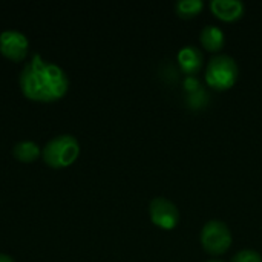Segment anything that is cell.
Wrapping results in <instances>:
<instances>
[{
    "instance_id": "cell-1",
    "label": "cell",
    "mask_w": 262,
    "mask_h": 262,
    "mask_svg": "<svg viewBox=\"0 0 262 262\" xmlns=\"http://www.w3.org/2000/svg\"><path fill=\"white\" fill-rule=\"evenodd\" d=\"M69 86L64 71L35 54L20 72V88L29 100L54 101L61 98Z\"/></svg>"
},
{
    "instance_id": "cell-2",
    "label": "cell",
    "mask_w": 262,
    "mask_h": 262,
    "mask_svg": "<svg viewBox=\"0 0 262 262\" xmlns=\"http://www.w3.org/2000/svg\"><path fill=\"white\" fill-rule=\"evenodd\" d=\"M238 75L239 69L236 61L227 54L213 55L206 68V83L216 91L230 89L236 83Z\"/></svg>"
},
{
    "instance_id": "cell-9",
    "label": "cell",
    "mask_w": 262,
    "mask_h": 262,
    "mask_svg": "<svg viewBox=\"0 0 262 262\" xmlns=\"http://www.w3.org/2000/svg\"><path fill=\"white\" fill-rule=\"evenodd\" d=\"M200 41H201V45H203V48L206 51L218 52L226 45V34H224V31L221 28L213 26V25H207V26H204L201 29Z\"/></svg>"
},
{
    "instance_id": "cell-10",
    "label": "cell",
    "mask_w": 262,
    "mask_h": 262,
    "mask_svg": "<svg viewBox=\"0 0 262 262\" xmlns=\"http://www.w3.org/2000/svg\"><path fill=\"white\" fill-rule=\"evenodd\" d=\"M40 154V147L35 141H31V140H23V141H18L15 146H14V157L18 160V161H25V163H31L34 161Z\"/></svg>"
},
{
    "instance_id": "cell-5",
    "label": "cell",
    "mask_w": 262,
    "mask_h": 262,
    "mask_svg": "<svg viewBox=\"0 0 262 262\" xmlns=\"http://www.w3.org/2000/svg\"><path fill=\"white\" fill-rule=\"evenodd\" d=\"M149 216L152 223L164 230H172L180 223L178 207L167 198H154L149 204Z\"/></svg>"
},
{
    "instance_id": "cell-8",
    "label": "cell",
    "mask_w": 262,
    "mask_h": 262,
    "mask_svg": "<svg viewBox=\"0 0 262 262\" xmlns=\"http://www.w3.org/2000/svg\"><path fill=\"white\" fill-rule=\"evenodd\" d=\"M212 12L224 21H235L244 14V3L241 0H210Z\"/></svg>"
},
{
    "instance_id": "cell-13",
    "label": "cell",
    "mask_w": 262,
    "mask_h": 262,
    "mask_svg": "<svg viewBox=\"0 0 262 262\" xmlns=\"http://www.w3.org/2000/svg\"><path fill=\"white\" fill-rule=\"evenodd\" d=\"M200 81L193 77V75H189L187 78H186V81H184V88H186V91H189V92H195V91H198L200 88Z\"/></svg>"
},
{
    "instance_id": "cell-3",
    "label": "cell",
    "mask_w": 262,
    "mask_h": 262,
    "mask_svg": "<svg viewBox=\"0 0 262 262\" xmlns=\"http://www.w3.org/2000/svg\"><path fill=\"white\" fill-rule=\"evenodd\" d=\"M41 154L45 163L51 167H66L77 160L80 154V144L75 137L61 134L51 138L45 144Z\"/></svg>"
},
{
    "instance_id": "cell-4",
    "label": "cell",
    "mask_w": 262,
    "mask_h": 262,
    "mask_svg": "<svg viewBox=\"0 0 262 262\" xmlns=\"http://www.w3.org/2000/svg\"><path fill=\"white\" fill-rule=\"evenodd\" d=\"M201 246L209 255H223L232 246V232L221 220H210L201 229Z\"/></svg>"
},
{
    "instance_id": "cell-11",
    "label": "cell",
    "mask_w": 262,
    "mask_h": 262,
    "mask_svg": "<svg viewBox=\"0 0 262 262\" xmlns=\"http://www.w3.org/2000/svg\"><path fill=\"white\" fill-rule=\"evenodd\" d=\"M204 6L203 0H180L175 3V11L183 18H192L201 12Z\"/></svg>"
},
{
    "instance_id": "cell-15",
    "label": "cell",
    "mask_w": 262,
    "mask_h": 262,
    "mask_svg": "<svg viewBox=\"0 0 262 262\" xmlns=\"http://www.w3.org/2000/svg\"><path fill=\"white\" fill-rule=\"evenodd\" d=\"M206 262H223V261H218V259H210V261H206Z\"/></svg>"
},
{
    "instance_id": "cell-6",
    "label": "cell",
    "mask_w": 262,
    "mask_h": 262,
    "mask_svg": "<svg viewBox=\"0 0 262 262\" xmlns=\"http://www.w3.org/2000/svg\"><path fill=\"white\" fill-rule=\"evenodd\" d=\"M29 48L26 35L17 29H6L0 34V52L11 60H21Z\"/></svg>"
},
{
    "instance_id": "cell-12",
    "label": "cell",
    "mask_w": 262,
    "mask_h": 262,
    "mask_svg": "<svg viewBox=\"0 0 262 262\" xmlns=\"http://www.w3.org/2000/svg\"><path fill=\"white\" fill-rule=\"evenodd\" d=\"M232 262H262V255L256 250L244 249L232 258Z\"/></svg>"
},
{
    "instance_id": "cell-14",
    "label": "cell",
    "mask_w": 262,
    "mask_h": 262,
    "mask_svg": "<svg viewBox=\"0 0 262 262\" xmlns=\"http://www.w3.org/2000/svg\"><path fill=\"white\" fill-rule=\"evenodd\" d=\"M0 262H14V259L11 256H8V255L0 253Z\"/></svg>"
},
{
    "instance_id": "cell-7",
    "label": "cell",
    "mask_w": 262,
    "mask_h": 262,
    "mask_svg": "<svg viewBox=\"0 0 262 262\" xmlns=\"http://www.w3.org/2000/svg\"><path fill=\"white\" fill-rule=\"evenodd\" d=\"M177 60H178V64L184 74L195 75L196 72H200V69L203 66L204 55H203L200 48H196L193 45H187L178 51Z\"/></svg>"
}]
</instances>
